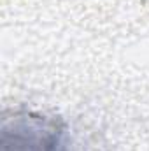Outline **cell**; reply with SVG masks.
<instances>
[{"instance_id":"6da1fadb","label":"cell","mask_w":149,"mask_h":151,"mask_svg":"<svg viewBox=\"0 0 149 151\" xmlns=\"http://www.w3.org/2000/svg\"><path fill=\"white\" fill-rule=\"evenodd\" d=\"M0 151H72L67 125L34 111H18L2 121Z\"/></svg>"}]
</instances>
